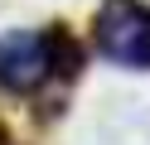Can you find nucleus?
I'll use <instances>...</instances> for the list:
<instances>
[{
    "label": "nucleus",
    "instance_id": "obj_3",
    "mask_svg": "<svg viewBox=\"0 0 150 145\" xmlns=\"http://www.w3.org/2000/svg\"><path fill=\"white\" fill-rule=\"evenodd\" d=\"M0 145H10V140H5V135H0Z\"/></svg>",
    "mask_w": 150,
    "mask_h": 145
},
{
    "label": "nucleus",
    "instance_id": "obj_1",
    "mask_svg": "<svg viewBox=\"0 0 150 145\" xmlns=\"http://www.w3.org/2000/svg\"><path fill=\"white\" fill-rule=\"evenodd\" d=\"M78 68H82V48L58 24L0 34V87L5 92H39L49 77H68Z\"/></svg>",
    "mask_w": 150,
    "mask_h": 145
},
{
    "label": "nucleus",
    "instance_id": "obj_2",
    "mask_svg": "<svg viewBox=\"0 0 150 145\" xmlns=\"http://www.w3.org/2000/svg\"><path fill=\"white\" fill-rule=\"evenodd\" d=\"M102 58L121 68H150V5L145 0H107L92 19Z\"/></svg>",
    "mask_w": 150,
    "mask_h": 145
}]
</instances>
